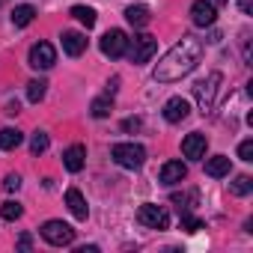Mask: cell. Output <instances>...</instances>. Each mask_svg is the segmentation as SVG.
<instances>
[{
  "label": "cell",
  "instance_id": "24",
  "mask_svg": "<svg viewBox=\"0 0 253 253\" xmlns=\"http://www.w3.org/2000/svg\"><path fill=\"white\" fill-rule=\"evenodd\" d=\"M110 107H113L110 95H101V98H95V101H92V107H89V110H92V116H95V119H104V116L110 113Z\"/></svg>",
  "mask_w": 253,
  "mask_h": 253
},
{
  "label": "cell",
  "instance_id": "33",
  "mask_svg": "<svg viewBox=\"0 0 253 253\" xmlns=\"http://www.w3.org/2000/svg\"><path fill=\"white\" fill-rule=\"evenodd\" d=\"M217 3H226V0H217Z\"/></svg>",
  "mask_w": 253,
  "mask_h": 253
},
{
  "label": "cell",
  "instance_id": "26",
  "mask_svg": "<svg viewBox=\"0 0 253 253\" xmlns=\"http://www.w3.org/2000/svg\"><path fill=\"white\" fill-rule=\"evenodd\" d=\"M182 229H188V232H200V229H206V223H203L200 217H191L188 211H182Z\"/></svg>",
  "mask_w": 253,
  "mask_h": 253
},
{
  "label": "cell",
  "instance_id": "14",
  "mask_svg": "<svg viewBox=\"0 0 253 253\" xmlns=\"http://www.w3.org/2000/svg\"><path fill=\"white\" fill-rule=\"evenodd\" d=\"M66 206H69V211H72L78 220H86L89 206H86V200H84V194H81L78 188H69V191H66Z\"/></svg>",
  "mask_w": 253,
  "mask_h": 253
},
{
  "label": "cell",
  "instance_id": "25",
  "mask_svg": "<svg viewBox=\"0 0 253 253\" xmlns=\"http://www.w3.org/2000/svg\"><path fill=\"white\" fill-rule=\"evenodd\" d=\"M48 143H51V140H48V134H45V131H36V134H33V140H30V149H33V155L45 152V149H48Z\"/></svg>",
  "mask_w": 253,
  "mask_h": 253
},
{
  "label": "cell",
  "instance_id": "22",
  "mask_svg": "<svg viewBox=\"0 0 253 253\" xmlns=\"http://www.w3.org/2000/svg\"><path fill=\"white\" fill-rule=\"evenodd\" d=\"M72 15H75V18H78L86 30L95 24V9H89V6H72Z\"/></svg>",
  "mask_w": 253,
  "mask_h": 253
},
{
  "label": "cell",
  "instance_id": "6",
  "mask_svg": "<svg viewBox=\"0 0 253 253\" xmlns=\"http://www.w3.org/2000/svg\"><path fill=\"white\" fill-rule=\"evenodd\" d=\"M137 220H140L146 229H167V226H170V214H167V209H164V206H155V203L140 206Z\"/></svg>",
  "mask_w": 253,
  "mask_h": 253
},
{
  "label": "cell",
  "instance_id": "13",
  "mask_svg": "<svg viewBox=\"0 0 253 253\" xmlns=\"http://www.w3.org/2000/svg\"><path fill=\"white\" fill-rule=\"evenodd\" d=\"M63 164H66L69 173H81L84 164H86V146H81V143L69 146V149L63 152Z\"/></svg>",
  "mask_w": 253,
  "mask_h": 253
},
{
  "label": "cell",
  "instance_id": "7",
  "mask_svg": "<svg viewBox=\"0 0 253 253\" xmlns=\"http://www.w3.org/2000/svg\"><path fill=\"white\" fill-rule=\"evenodd\" d=\"M125 51H128V36H125L122 30H107L101 36V54L110 57V60H119Z\"/></svg>",
  "mask_w": 253,
  "mask_h": 253
},
{
  "label": "cell",
  "instance_id": "31",
  "mask_svg": "<svg viewBox=\"0 0 253 253\" xmlns=\"http://www.w3.org/2000/svg\"><path fill=\"white\" fill-rule=\"evenodd\" d=\"M238 6H241V12H244V15H250V9H253L250 0H238Z\"/></svg>",
  "mask_w": 253,
  "mask_h": 253
},
{
  "label": "cell",
  "instance_id": "2",
  "mask_svg": "<svg viewBox=\"0 0 253 253\" xmlns=\"http://www.w3.org/2000/svg\"><path fill=\"white\" fill-rule=\"evenodd\" d=\"M110 158H113L119 167H125V170H137V167L146 161V149H143L140 143H116V146L110 149Z\"/></svg>",
  "mask_w": 253,
  "mask_h": 253
},
{
  "label": "cell",
  "instance_id": "18",
  "mask_svg": "<svg viewBox=\"0 0 253 253\" xmlns=\"http://www.w3.org/2000/svg\"><path fill=\"white\" fill-rule=\"evenodd\" d=\"M24 134L18 128H0V149H18Z\"/></svg>",
  "mask_w": 253,
  "mask_h": 253
},
{
  "label": "cell",
  "instance_id": "29",
  "mask_svg": "<svg viewBox=\"0 0 253 253\" xmlns=\"http://www.w3.org/2000/svg\"><path fill=\"white\" fill-rule=\"evenodd\" d=\"M137 128H140V119L137 116H128V119L122 122V131H137Z\"/></svg>",
  "mask_w": 253,
  "mask_h": 253
},
{
  "label": "cell",
  "instance_id": "12",
  "mask_svg": "<svg viewBox=\"0 0 253 253\" xmlns=\"http://www.w3.org/2000/svg\"><path fill=\"white\" fill-rule=\"evenodd\" d=\"M185 179H188V167H185L182 161H167V164L161 167V185L173 188V185H179V182H185Z\"/></svg>",
  "mask_w": 253,
  "mask_h": 253
},
{
  "label": "cell",
  "instance_id": "10",
  "mask_svg": "<svg viewBox=\"0 0 253 253\" xmlns=\"http://www.w3.org/2000/svg\"><path fill=\"white\" fill-rule=\"evenodd\" d=\"M188 113H191V101L182 98V95H173L164 104V119L167 122H182V119H188Z\"/></svg>",
  "mask_w": 253,
  "mask_h": 253
},
{
  "label": "cell",
  "instance_id": "1",
  "mask_svg": "<svg viewBox=\"0 0 253 253\" xmlns=\"http://www.w3.org/2000/svg\"><path fill=\"white\" fill-rule=\"evenodd\" d=\"M200 57H203V42L194 39V36H182V42H176L161 57V63L155 66V81H161V84L182 81L185 75H191L197 69Z\"/></svg>",
  "mask_w": 253,
  "mask_h": 253
},
{
  "label": "cell",
  "instance_id": "21",
  "mask_svg": "<svg viewBox=\"0 0 253 253\" xmlns=\"http://www.w3.org/2000/svg\"><path fill=\"white\" fill-rule=\"evenodd\" d=\"M24 214V209H21V203H15V200H6L3 206H0V217L3 220H18Z\"/></svg>",
  "mask_w": 253,
  "mask_h": 253
},
{
  "label": "cell",
  "instance_id": "11",
  "mask_svg": "<svg viewBox=\"0 0 253 253\" xmlns=\"http://www.w3.org/2000/svg\"><path fill=\"white\" fill-rule=\"evenodd\" d=\"M206 134H200V131H194V134H188L185 140H182V155L185 158H191V161H197V158H203L206 155Z\"/></svg>",
  "mask_w": 253,
  "mask_h": 253
},
{
  "label": "cell",
  "instance_id": "28",
  "mask_svg": "<svg viewBox=\"0 0 253 253\" xmlns=\"http://www.w3.org/2000/svg\"><path fill=\"white\" fill-rule=\"evenodd\" d=\"M238 158H241V161H253V140H244V143L238 146Z\"/></svg>",
  "mask_w": 253,
  "mask_h": 253
},
{
  "label": "cell",
  "instance_id": "15",
  "mask_svg": "<svg viewBox=\"0 0 253 253\" xmlns=\"http://www.w3.org/2000/svg\"><path fill=\"white\" fill-rule=\"evenodd\" d=\"M63 51L69 57H81L86 51V36L84 33H75V30H66L63 33Z\"/></svg>",
  "mask_w": 253,
  "mask_h": 253
},
{
  "label": "cell",
  "instance_id": "32",
  "mask_svg": "<svg viewBox=\"0 0 253 253\" xmlns=\"http://www.w3.org/2000/svg\"><path fill=\"white\" fill-rule=\"evenodd\" d=\"M78 253H98V247H95V244H89V247H81Z\"/></svg>",
  "mask_w": 253,
  "mask_h": 253
},
{
  "label": "cell",
  "instance_id": "20",
  "mask_svg": "<svg viewBox=\"0 0 253 253\" xmlns=\"http://www.w3.org/2000/svg\"><path fill=\"white\" fill-rule=\"evenodd\" d=\"M229 191H232L235 197H247V194L253 191V179H250V176H235V179L229 182Z\"/></svg>",
  "mask_w": 253,
  "mask_h": 253
},
{
  "label": "cell",
  "instance_id": "3",
  "mask_svg": "<svg viewBox=\"0 0 253 253\" xmlns=\"http://www.w3.org/2000/svg\"><path fill=\"white\" fill-rule=\"evenodd\" d=\"M220 84H223V75H220V72H211L209 78H203V81L194 86V95H197L203 113H209V110L214 107V98H217V92H220Z\"/></svg>",
  "mask_w": 253,
  "mask_h": 253
},
{
  "label": "cell",
  "instance_id": "23",
  "mask_svg": "<svg viewBox=\"0 0 253 253\" xmlns=\"http://www.w3.org/2000/svg\"><path fill=\"white\" fill-rule=\"evenodd\" d=\"M45 89H48V84H45L42 78H39V81H30V84H27V98H30L33 104H39V101L45 98Z\"/></svg>",
  "mask_w": 253,
  "mask_h": 253
},
{
  "label": "cell",
  "instance_id": "27",
  "mask_svg": "<svg viewBox=\"0 0 253 253\" xmlns=\"http://www.w3.org/2000/svg\"><path fill=\"white\" fill-rule=\"evenodd\" d=\"M18 188H21V176H18V173H9V176L3 179V191L12 194V191H18Z\"/></svg>",
  "mask_w": 253,
  "mask_h": 253
},
{
  "label": "cell",
  "instance_id": "9",
  "mask_svg": "<svg viewBox=\"0 0 253 253\" xmlns=\"http://www.w3.org/2000/svg\"><path fill=\"white\" fill-rule=\"evenodd\" d=\"M191 18L197 27H211L217 21V6L211 3V0H197V3L191 6Z\"/></svg>",
  "mask_w": 253,
  "mask_h": 253
},
{
  "label": "cell",
  "instance_id": "5",
  "mask_svg": "<svg viewBox=\"0 0 253 253\" xmlns=\"http://www.w3.org/2000/svg\"><path fill=\"white\" fill-rule=\"evenodd\" d=\"M128 48H131V63H134V66H143V63H149V60L155 57L158 39L149 36V33H140V36L128 39Z\"/></svg>",
  "mask_w": 253,
  "mask_h": 253
},
{
  "label": "cell",
  "instance_id": "30",
  "mask_svg": "<svg viewBox=\"0 0 253 253\" xmlns=\"http://www.w3.org/2000/svg\"><path fill=\"white\" fill-rule=\"evenodd\" d=\"M30 247H33V238L30 235H21L18 238V250H30Z\"/></svg>",
  "mask_w": 253,
  "mask_h": 253
},
{
  "label": "cell",
  "instance_id": "17",
  "mask_svg": "<svg viewBox=\"0 0 253 253\" xmlns=\"http://www.w3.org/2000/svg\"><path fill=\"white\" fill-rule=\"evenodd\" d=\"M206 176H211V179H223V176H229V158H226V155H214V158H209V161H206Z\"/></svg>",
  "mask_w": 253,
  "mask_h": 253
},
{
  "label": "cell",
  "instance_id": "19",
  "mask_svg": "<svg viewBox=\"0 0 253 253\" xmlns=\"http://www.w3.org/2000/svg\"><path fill=\"white\" fill-rule=\"evenodd\" d=\"M33 18H36V9H33L30 3L12 9V24H15V27H27V24H33Z\"/></svg>",
  "mask_w": 253,
  "mask_h": 253
},
{
  "label": "cell",
  "instance_id": "16",
  "mask_svg": "<svg viewBox=\"0 0 253 253\" xmlns=\"http://www.w3.org/2000/svg\"><path fill=\"white\" fill-rule=\"evenodd\" d=\"M149 6H143V3H131L128 9H125V21H128L131 27H146L149 24Z\"/></svg>",
  "mask_w": 253,
  "mask_h": 253
},
{
  "label": "cell",
  "instance_id": "8",
  "mask_svg": "<svg viewBox=\"0 0 253 253\" xmlns=\"http://www.w3.org/2000/svg\"><path fill=\"white\" fill-rule=\"evenodd\" d=\"M54 63H57V51H54L51 42H36V45L30 48V66H33L36 72H48Z\"/></svg>",
  "mask_w": 253,
  "mask_h": 253
},
{
  "label": "cell",
  "instance_id": "4",
  "mask_svg": "<svg viewBox=\"0 0 253 253\" xmlns=\"http://www.w3.org/2000/svg\"><path fill=\"white\" fill-rule=\"evenodd\" d=\"M42 238L51 244V247H66L75 241V229L66 223V220H45L42 223Z\"/></svg>",
  "mask_w": 253,
  "mask_h": 253
}]
</instances>
